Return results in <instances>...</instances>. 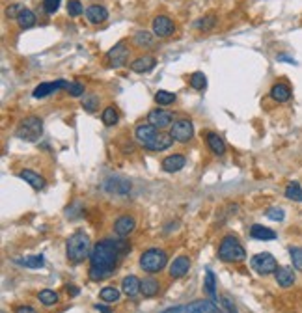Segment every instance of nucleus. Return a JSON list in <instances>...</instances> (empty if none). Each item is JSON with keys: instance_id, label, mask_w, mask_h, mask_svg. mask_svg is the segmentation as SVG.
<instances>
[{"instance_id": "f257e3e1", "label": "nucleus", "mask_w": 302, "mask_h": 313, "mask_svg": "<svg viewBox=\"0 0 302 313\" xmlns=\"http://www.w3.org/2000/svg\"><path fill=\"white\" fill-rule=\"evenodd\" d=\"M122 257L123 254L119 252L118 244H116V239L99 241L92 248V254H90V270H88L90 280L92 282H101V280L110 278L118 268Z\"/></svg>"}, {"instance_id": "f03ea898", "label": "nucleus", "mask_w": 302, "mask_h": 313, "mask_svg": "<svg viewBox=\"0 0 302 313\" xmlns=\"http://www.w3.org/2000/svg\"><path fill=\"white\" fill-rule=\"evenodd\" d=\"M92 242H90V237L84 233V231H75L66 242V254L67 259L73 263V265H80L82 261H86V257L92 254Z\"/></svg>"}, {"instance_id": "7ed1b4c3", "label": "nucleus", "mask_w": 302, "mask_h": 313, "mask_svg": "<svg viewBox=\"0 0 302 313\" xmlns=\"http://www.w3.org/2000/svg\"><path fill=\"white\" fill-rule=\"evenodd\" d=\"M218 257L224 263H241L246 259V252L237 237L226 235L218 244Z\"/></svg>"}, {"instance_id": "20e7f679", "label": "nucleus", "mask_w": 302, "mask_h": 313, "mask_svg": "<svg viewBox=\"0 0 302 313\" xmlns=\"http://www.w3.org/2000/svg\"><path fill=\"white\" fill-rule=\"evenodd\" d=\"M138 265L144 272L148 274H157L168 265V254L160 248H149V250L142 252V256L138 259Z\"/></svg>"}, {"instance_id": "39448f33", "label": "nucleus", "mask_w": 302, "mask_h": 313, "mask_svg": "<svg viewBox=\"0 0 302 313\" xmlns=\"http://www.w3.org/2000/svg\"><path fill=\"white\" fill-rule=\"evenodd\" d=\"M43 134V121L36 116H28L19 123L17 127V138L25 140V142H36Z\"/></svg>"}, {"instance_id": "423d86ee", "label": "nucleus", "mask_w": 302, "mask_h": 313, "mask_svg": "<svg viewBox=\"0 0 302 313\" xmlns=\"http://www.w3.org/2000/svg\"><path fill=\"white\" fill-rule=\"evenodd\" d=\"M250 265L252 268L261 274V276H269V274H274L278 268V263H276V257L269 254V252H261V254H256V256L250 259Z\"/></svg>"}, {"instance_id": "0eeeda50", "label": "nucleus", "mask_w": 302, "mask_h": 313, "mask_svg": "<svg viewBox=\"0 0 302 313\" xmlns=\"http://www.w3.org/2000/svg\"><path fill=\"white\" fill-rule=\"evenodd\" d=\"M170 134H172V138L175 142L187 144L194 136V127L190 123V119H175L174 123H172V127H170Z\"/></svg>"}, {"instance_id": "6e6552de", "label": "nucleus", "mask_w": 302, "mask_h": 313, "mask_svg": "<svg viewBox=\"0 0 302 313\" xmlns=\"http://www.w3.org/2000/svg\"><path fill=\"white\" fill-rule=\"evenodd\" d=\"M148 121L153 125L155 129L163 131V129L172 127V123H174V114L168 112V110H164V108H153V110L148 114Z\"/></svg>"}, {"instance_id": "1a4fd4ad", "label": "nucleus", "mask_w": 302, "mask_h": 313, "mask_svg": "<svg viewBox=\"0 0 302 313\" xmlns=\"http://www.w3.org/2000/svg\"><path fill=\"white\" fill-rule=\"evenodd\" d=\"M129 58V47L125 41H119L110 49V52L107 54L108 66L110 67H123L127 64Z\"/></svg>"}, {"instance_id": "9d476101", "label": "nucleus", "mask_w": 302, "mask_h": 313, "mask_svg": "<svg viewBox=\"0 0 302 313\" xmlns=\"http://www.w3.org/2000/svg\"><path fill=\"white\" fill-rule=\"evenodd\" d=\"M185 313H222L220 304L213 302L211 298H200L185 306Z\"/></svg>"}, {"instance_id": "9b49d317", "label": "nucleus", "mask_w": 302, "mask_h": 313, "mask_svg": "<svg viewBox=\"0 0 302 313\" xmlns=\"http://www.w3.org/2000/svg\"><path fill=\"white\" fill-rule=\"evenodd\" d=\"M134 227H136V220L131 215H119L116 218V222H114V233L119 239H125V237L131 235L134 231Z\"/></svg>"}, {"instance_id": "f8f14e48", "label": "nucleus", "mask_w": 302, "mask_h": 313, "mask_svg": "<svg viewBox=\"0 0 302 313\" xmlns=\"http://www.w3.org/2000/svg\"><path fill=\"white\" fill-rule=\"evenodd\" d=\"M151 26H153V34L157 37H168V36H172L175 30L174 21L166 15H157L153 19V23H151Z\"/></svg>"}, {"instance_id": "ddd939ff", "label": "nucleus", "mask_w": 302, "mask_h": 313, "mask_svg": "<svg viewBox=\"0 0 302 313\" xmlns=\"http://www.w3.org/2000/svg\"><path fill=\"white\" fill-rule=\"evenodd\" d=\"M69 84L67 80H64V78H58V80H54V82H41L39 86H36V90H34V97L36 99H43L47 97V95H51L52 92H56V90H62V88H69Z\"/></svg>"}, {"instance_id": "4468645a", "label": "nucleus", "mask_w": 302, "mask_h": 313, "mask_svg": "<svg viewBox=\"0 0 302 313\" xmlns=\"http://www.w3.org/2000/svg\"><path fill=\"white\" fill-rule=\"evenodd\" d=\"M157 133H159V129H155L151 123H140L138 127H136V131H134L136 140H138L144 148H148V145L153 142L155 136H157Z\"/></svg>"}, {"instance_id": "2eb2a0df", "label": "nucleus", "mask_w": 302, "mask_h": 313, "mask_svg": "<svg viewBox=\"0 0 302 313\" xmlns=\"http://www.w3.org/2000/svg\"><path fill=\"white\" fill-rule=\"evenodd\" d=\"M187 164V159H185L183 153H174V155H168L163 159V170L166 174H175L179 170L185 168Z\"/></svg>"}, {"instance_id": "dca6fc26", "label": "nucleus", "mask_w": 302, "mask_h": 313, "mask_svg": "<svg viewBox=\"0 0 302 313\" xmlns=\"http://www.w3.org/2000/svg\"><path fill=\"white\" fill-rule=\"evenodd\" d=\"M105 189L108 192H114V194H127L129 190H131V183L127 179H123V177L114 175V177H108L105 181Z\"/></svg>"}, {"instance_id": "f3484780", "label": "nucleus", "mask_w": 302, "mask_h": 313, "mask_svg": "<svg viewBox=\"0 0 302 313\" xmlns=\"http://www.w3.org/2000/svg\"><path fill=\"white\" fill-rule=\"evenodd\" d=\"M190 268V259L187 256H179L175 257L174 261H172V265H170V276L172 278H183L187 272H189Z\"/></svg>"}, {"instance_id": "a211bd4d", "label": "nucleus", "mask_w": 302, "mask_h": 313, "mask_svg": "<svg viewBox=\"0 0 302 313\" xmlns=\"http://www.w3.org/2000/svg\"><path fill=\"white\" fill-rule=\"evenodd\" d=\"M86 17L92 25H99V23H105L108 19V11L105 6L101 4H92L86 8Z\"/></svg>"}, {"instance_id": "6ab92c4d", "label": "nucleus", "mask_w": 302, "mask_h": 313, "mask_svg": "<svg viewBox=\"0 0 302 313\" xmlns=\"http://www.w3.org/2000/svg\"><path fill=\"white\" fill-rule=\"evenodd\" d=\"M19 177L21 179H25L32 189H36V190H43L47 186L45 177H41V175L37 174V172H34V170H21Z\"/></svg>"}, {"instance_id": "aec40b11", "label": "nucleus", "mask_w": 302, "mask_h": 313, "mask_svg": "<svg viewBox=\"0 0 302 313\" xmlns=\"http://www.w3.org/2000/svg\"><path fill=\"white\" fill-rule=\"evenodd\" d=\"M155 64H157V60H155L151 54H144V56L136 58V60H133V62H131V71H134V73H149L155 67Z\"/></svg>"}, {"instance_id": "412c9836", "label": "nucleus", "mask_w": 302, "mask_h": 313, "mask_svg": "<svg viewBox=\"0 0 302 313\" xmlns=\"http://www.w3.org/2000/svg\"><path fill=\"white\" fill-rule=\"evenodd\" d=\"M140 280L134 274H129V276L123 278L122 282V291L127 295L129 298H136L140 295Z\"/></svg>"}, {"instance_id": "4be33fe9", "label": "nucleus", "mask_w": 302, "mask_h": 313, "mask_svg": "<svg viewBox=\"0 0 302 313\" xmlns=\"http://www.w3.org/2000/svg\"><path fill=\"white\" fill-rule=\"evenodd\" d=\"M274 278H276V283L280 287H291L295 283V272L291 267H278L274 272Z\"/></svg>"}, {"instance_id": "5701e85b", "label": "nucleus", "mask_w": 302, "mask_h": 313, "mask_svg": "<svg viewBox=\"0 0 302 313\" xmlns=\"http://www.w3.org/2000/svg\"><path fill=\"white\" fill-rule=\"evenodd\" d=\"M271 99L276 103H287L291 99V88L284 82H276L271 88Z\"/></svg>"}, {"instance_id": "b1692460", "label": "nucleus", "mask_w": 302, "mask_h": 313, "mask_svg": "<svg viewBox=\"0 0 302 313\" xmlns=\"http://www.w3.org/2000/svg\"><path fill=\"white\" fill-rule=\"evenodd\" d=\"M160 293V283L155 280V278H144L142 283H140V295L144 298H151L155 295H159Z\"/></svg>"}, {"instance_id": "393cba45", "label": "nucleus", "mask_w": 302, "mask_h": 313, "mask_svg": "<svg viewBox=\"0 0 302 313\" xmlns=\"http://www.w3.org/2000/svg\"><path fill=\"white\" fill-rule=\"evenodd\" d=\"M250 235L252 239H257V241H274L276 239V231H272L271 227L261 226V224H254L250 227Z\"/></svg>"}, {"instance_id": "a878e982", "label": "nucleus", "mask_w": 302, "mask_h": 313, "mask_svg": "<svg viewBox=\"0 0 302 313\" xmlns=\"http://www.w3.org/2000/svg\"><path fill=\"white\" fill-rule=\"evenodd\" d=\"M205 140H207V145H209V149L213 151V153L216 155V157H222V155L226 153V144L224 140L218 136L216 133H207V136H205Z\"/></svg>"}, {"instance_id": "bb28decb", "label": "nucleus", "mask_w": 302, "mask_h": 313, "mask_svg": "<svg viewBox=\"0 0 302 313\" xmlns=\"http://www.w3.org/2000/svg\"><path fill=\"white\" fill-rule=\"evenodd\" d=\"M204 289H205V291H207V295H209V298H211V300H213V302L220 304V298L216 297V282H215V274H213V270H211V268H207V272H205Z\"/></svg>"}, {"instance_id": "cd10ccee", "label": "nucleus", "mask_w": 302, "mask_h": 313, "mask_svg": "<svg viewBox=\"0 0 302 313\" xmlns=\"http://www.w3.org/2000/svg\"><path fill=\"white\" fill-rule=\"evenodd\" d=\"M17 25H19L23 30L32 28V26L36 25V15H34V11L28 10V8H25V10L19 13V17H17Z\"/></svg>"}, {"instance_id": "c85d7f7f", "label": "nucleus", "mask_w": 302, "mask_h": 313, "mask_svg": "<svg viewBox=\"0 0 302 313\" xmlns=\"http://www.w3.org/2000/svg\"><path fill=\"white\" fill-rule=\"evenodd\" d=\"M133 41H134V45H136V47H140V49H149V47H153V43H155V37L151 36L149 32H146V30H140V32H136V34H134Z\"/></svg>"}, {"instance_id": "c756f323", "label": "nucleus", "mask_w": 302, "mask_h": 313, "mask_svg": "<svg viewBox=\"0 0 302 313\" xmlns=\"http://www.w3.org/2000/svg\"><path fill=\"white\" fill-rule=\"evenodd\" d=\"M101 119H103V123H105V125L114 127V125L118 123V119H119L118 108H116V107H107L101 112Z\"/></svg>"}, {"instance_id": "7c9ffc66", "label": "nucleus", "mask_w": 302, "mask_h": 313, "mask_svg": "<svg viewBox=\"0 0 302 313\" xmlns=\"http://www.w3.org/2000/svg\"><path fill=\"white\" fill-rule=\"evenodd\" d=\"M119 297H122V291H118V289L112 287V285L103 287L101 291H99V298H101L103 302H118Z\"/></svg>"}, {"instance_id": "2f4dec72", "label": "nucleus", "mask_w": 302, "mask_h": 313, "mask_svg": "<svg viewBox=\"0 0 302 313\" xmlns=\"http://www.w3.org/2000/svg\"><path fill=\"white\" fill-rule=\"evenodd\" d=\"M37 298L43 306H54L58 302V293L52 291V289H43V291L37 293Z\"/></svg>"}, {"instance_id": "473e14b6", "label": "nucleus", "mask_w": 302, "mask_h": 313, "mask_svg": "<svg viewBox=\"0 0 302 313\" xmlns=\"http://www.w3.org/2000/svg\"><path fill=\"white\" fill-rule=\"evenodd\" d=\"M286 198L293 201H302V186L298 185L297 181H293L286 186Z\"/></svg>"}, {"instance_id": "72a5a7b5", "label": "nucleus", "mask_w": 302, "mask_h": 313, "mask_svg": "<svg viewBox=\"0 0 302 313\" xmlns=\"http://www.w3.org/2000/svg\"><path fill=\"white\" fill-rule=\"evenodd\" d=\"M21 265H25L28 268H41L45 267V257L43 256H28V257H23L19 259Z\"/></svg>"}, {"instance_id": "f704fd0d", "label": "nucleus", "mask_w": 302, "mask_h": 313, "mask_svg": "<svg viewBox=\"0 0 302 313\" xmlns=\"http://www.w3.org/2000/svg\"><path fill=\"white\" fill-rule=\"evenodd\" d=\"M190 86L194 88V90H198V92H202V90H205V86H207V77H205L202 71H196L190 75L189 78Z\"/></svg>"}, {"instance_id": "c9c22d12", "label": "nucleus", "mask_w": 302, "mask_h": 313, "mask_svg": "<svg viewBox=\"0 0 302 313\" xmlns=\"http://www.w3.org/2000/svg\"><path fill=\"white\" fill-rule=\"evenodd\" d=\"M215 25H216V17L215 15H205V17H202V19H198V21L194 23L196 30H200V32L211 30V28H215Z\"/></svg>"}, {"instance_id": "e433bc0d", "label": "nucleus", "mask_w": 302, "mask_h": 313, "mask_svg": "<svg viewBox=\"0 0 302 313\" xmlns=\"http://www.w3.org/2000/svg\"><path fill=\"white\" fill-rule=\"evenodd\" d=\"M153 99L157 101V105H163V107H166V105H172L175 101V93L166 92V90H159V92L155 93Z\"/></svg>"}, {"instance_id": "4c0bfd02", "label": "nucleus", "mask_w": 302, "mask_h": 313, "mask_svg": "<svg viewBox=\"0 0 302 313\" xmlns=\"http://www.w3.org/2000/svg\"><path fill=\"white\" fill-rule=\"evenodd\" d=\"M289 256H291L293 267L302 272V248L300 246H291L289 248Z\"/></svg>"}, {"instance_id": "58836bf2", "label": "nucleus", "mask_w": 302, "mask_h": 313, "mask_svg": "<svg viewBox=\"0 0 302 313\" xmlns=\"http://www.w3.org/2000/svg\"><path fill=\"white\" fill-rule=\"evenodd\" d=\"M82 107L86 112H95L99 108V97L97 95H88V97L82 99Z\"/></svg>"}, {"instance_id": "ea45409f", "label": "nucleus", "mask_w": 302, "mask_h": 313, "mask_svg": "<svg viewBox=\"0 0 302 313\" xmlns=\"http://www.w3.org/2000/svg\"><path fill=\"white\" fill-rule=\"evenodd\" d=\"M265 216L274 222H282L284 218H286V211H284L282 207H271V209L265 211Z\"/></svg>"}, {"instance_id": "a19ab883", "label": "nucleus", "mask_w": 302, "mask_h": 313, "mask_svg": "<svg viewBox=\"0 0 302 313\" xmlns=\"http://www.w3.org/2000/svg\"><path fill=\"white\" fill-rule=\"evenodd\" d=\"M67 13L71 17H78L84 13V8H82V4L78 0H69V2H67Z\"/></svg>"}, {"instance_id": "79ce46f5", "label": "nucleus", "mask_w": 302, "mask_h": 313, "mask_svg": "<svg viewBox=\"0 0 302 313\" xmlns=\"http://www.w3.org/2000/svg\"><path fill=\"white\" fill-rule=\"evenodd\" d=\"M220 308H222V313H237L235 304L231 302V298L228 295L220 297Z\"/></svg>"}, {"instance_id": "37998d69", "label": "nucleus", "mask_w": 302, "mask_h": 313, "mask_svg": "<svg viewBox=\"0 0 302 313\" xmlns=\"http://www.w3.org/2000/svg\"><path fill=\"white\" fill-rule=\"evenodd\" d=\"M60 2L62 0H43V8H45V11L49 13V15H52V13H56L58 11Z\"/></svg>"}, {"instance_id": "c03bdc74", "label": "nucleus", "mask_w": 302, "mask_h": 313, "mask_svg": "<svg viewBox=\"0 0 302 313\" xmlns=\"http://www.w3.org/2000/svg\"><path fill=\"white\" fill-rule=\"evenodd\" d=\"M67 92H69V95H71V97H80L82 93H84V84L71 82V84H69V88H67Z\"/></svg>"}, {"instance_id": "a18cd8bd", "label": "nucleus", "mask_w": 302, "mask_h": 313, "mask_svg": "<svg viewBox=\"0 0 302 313\" xmlns=\"http://www.w3.org/2000/svg\"><path fill=\"white\" fill-rule=\"evenodd\" d=\"M25 10V6H21V4H13V6H8V10H6V13H8V17H19L21 11Z\"/></svg>"}, {"instance_id": "49530a36", "label": "nucleus", "mask_w": 302, "mask_h": 313, "mask_svg": "<svg viewBox=\"0 0 302 313\" xmlns=\"http://www.w3.org/2000/svg\"><path fill=\"white\" fill-rule=\"evenodd\" d=\"M15 313H37V311L34 308H30V306H17Z\"/></svg>"}, {"instance_id": "de8ad7c7", "label": "nucleus", "mask_w": 302, "mask_h": 313, "mask_svg": "<svg viewBox=\"0 0 302 313\" xmlns=\"http://www.w3.org/2000/svg\"><path fill=\"white\" fill-rule=\"evenodd\" d=\"M278 62H287V64H297V60H293L291 56H287V54H278L276 56Z\"/></svg>"}, {"instance_id": "09e8293b", "label": "nucleus", "mask_w": 302, "mask_h": 313, "mask_svg": "<svg viewBox=\"0 0 302 313\" xmlns=\"http://www.w3.org/2000/svg\"><path fill=\"white\" fill-rule=\"evenodd\" d=\"M160 313H185V306H174V308H168L164 309Z\"/></svg>"}, {"instance_id": "8fccbe9b", "label": "nucleus", "mask_w": 302, "mask_h": 313, "mask_svg": "<svg viewBox=\"0 0 302 313\" xmlns=\"http://www.w3.org/2000/svg\"><path fill=\"white\" fill-rule=\"evenodd\" d=\"M95 309H97L99 313H112V309L107 308L105 304H95Z\"/></svg>"}, {"instance_id": "3c124183", "label": "nucleus", "mask_w": 302, "mask_h": 313, "mask_svg": "<svg viewBox=\"0 0 302 313\" xmlns=\"http://www.w3.org/2000/svg\"><path fill=\"white\" fill-rule=\"evenodd\" d=\"M67 295H71V297H77L78 295V287H75V285H67Z\"/></svg>"}, {"instance_id": "603ef678", "label": "nucleus", "mask_w": 302, "mask_h": 313, "mask_svg": "<svg viewBox=\"0 0 302 313\" xmlns=\"http://www.w3.org/2000/svg\"><path fill=\"white\" fill-rule=\"evenodd\" d=\"M2 313H6V311H2Z\"/></svg>"}]
</instances>
